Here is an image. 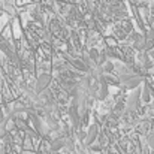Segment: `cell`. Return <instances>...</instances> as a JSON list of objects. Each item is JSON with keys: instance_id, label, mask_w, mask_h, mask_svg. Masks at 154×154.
I'll return each instance as SVG.
<instances>
[{"instance_id": "cell-1", "label": "cell", "mask_w": 154, "mask_h": 154, "mask_svg": "<svg viewBox=\"0 0 154 154\" xmlns=\"http://www.w3.org/2000/svg\"><path fill=\"white\" fill-rule=\"evenodd\" d=\"M120 82H121L126 88L132 90V88H136V87L141 84V76L136 75V73H124V75L120 76Z\"/></svg>"}, {"instance_id": "cell-4", "label": "cell", "mask_w": 154, "mask_h": 154, "mask_svg": "<svg viewBox=\"0 0 154 154\" xmlns=\"http://www.w3.org/2000/svg\"><path fill=\"white\" fill-rule=\"evenodd\" d=\"M69 117H70V121L73 123V126H78L79 124V111H78V106L76 105H72L69 108Z\"/></svg>"}, {"instance_id": "cell-6", "label": "cell", "mask_w": 154, "mask_h": 154, "mask_svg": "<svg viewBox=\"0 0 154 154\" xmlns=\"http://www.w3.org/2000/svg\"><path fill=\"white\" fill-rule=\"evenodd\" d=\"M64 147V141L63 139H54L51 142V148L55 151V150H60V148H63Z\"/></svg>"}, {"instance_id": "cell-7", "label": "cell", "mask_w": 154, "mask_h": 154, "mask_svg": "<svg viewBox=\"0 0 154 154\" xmlns=\"http://www.w3.org/2000/svg\"><path fill=\"white\" fill-rule=\"evenodd\" d=\"M85 135H87V133H84L82 130H78V133H76L78 139H81V141H82V139H85Z\"/></svg>"}, {"instance_id": "cell-3", "label": "cell", "mask_w": 154, "mask_h": 154, "mask_svg": "<svg viewBox=\"0 0 154 154\" xmlns=\"http://www.w3.org/2000/svg\"><path fill=\"white\" fill-rule=\"evenodd\" d=\"M97 135H99V127H97V124H93V126H90V129H88V132H87V135H85V144L87 145H91L96 139H97Z\"/></svg>"}, {"instance_id": "cell-2", "label": "cell", "mask_w": 154, "mask_h": 154, "mask_svg": "<svg viewBox=\"0 0 154 154\" xmlns=\"http://www.w3.org/2000/svg\"><path fill=\"white\" fill-rule=\"evenodd\" d=\"M50 84H51V75L50 73H42L36 81V91H39V93L45 91L50 87Z\"/></svg>"}, {"instance_id": "cell-5", "label": "cell", "mask_w": 154, "mask_h": 154, "mask_svg": "<svg viewBox=\"0 0 154 154\" xmlns=\"http://www.w3.org/2000/svg\"><path fill=\"white\" fill-rule=\"evenodd\" d=\"M99 94H97V99L99 100H105V97L108 96V84H105V82H100V85H99V91H97Z\"/></svg>"}]
</instances>
